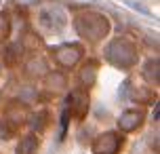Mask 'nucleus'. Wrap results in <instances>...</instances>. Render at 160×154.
Instances as JSON below:
<instances>
[{"label":"nucleus","mask_w":160,"mask_h":154,"mask_svg":"<svg viewBox=\"0 0 160 154\" xmlns=\"http://www.w3.org/2000/svg\"><path fill=\"white\" fill-rule=\"evenodd\" d=\"M139 121H141V114H127V116H122V118H120V127H122V129H127V131H131Z\"/></svg>","instance_id":"nucleus-1"},{"label":"nucleus","mask_w":160,"mask_h":154,"mask_svg":"<svg viewBox=\"0 0 160 154\" xmlns=\"http://www.w3.org/2000/svg\"><path fill=\"white\" fill-rule=\"evenodd\" d=\"M34 150H36V139H34V137H25L23 139V146L19 148V152H17V154H34Z\"/></svg>","instance_id":"nucleus-2"}]
</instances>
